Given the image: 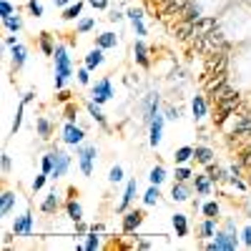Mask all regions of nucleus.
<instances>
[{
	"label": "nucleus",
	"mask_w": 251,
	"mask_h": 251,
	"mask_svg": "<svg viewBox=\"0 0 251 251\" xmlns=\"http://www.w3.org/2000/svg\"><path fill=\"white\" fill-rule=\"evenodd\" d=\"M171 226H174L176 239H186L188 236V216L186 214H174L171 216Z\"/></svg>",
	"instance_id": "nucleus-16"
},
{
	"label": "nucleus",
	"mask_w": 251,
	"mask_h": 251,
	"mask_svg": "<svg viewBox=\"0 0 251 251\" xmlns=\"http://www.w3.org/2000/svg\"><path fill=\"white\" fill-rule=\"evenodd\" d=\"M133 60L138 63L141 68H151V58H149V46L143 40H136L133 43Z\"/></svg>",
	"instance_id": "nucleus-13"
},
{
	"label": "nucleus",
	"mask_w": 251,
	"mask_h": 251,
	"mask_svg": "<svg viewBox=\"0 0 251 251\" xmlns=\"http://www.w3.org/2000/svg\"><path fill=\"white\" fill-rule=\"evenodd\" d=\"M100 231H96V228H91V231L83 236V239H78V241H83V249L86 251H96V249H100V236H98Z\"/></svg>",
	"instance_id": "nucleus-26"
},
{
	"label": "nucleus",
	"mask_w": 251,
	"mask_h": 251,
	"mask_svg": "<svg viewBox=\"0 0 251 251\" xmlns=\"http://www.w3.org/2000/svg\"><path fill=\"white\" fill-rule=\"evenodd\" d=\"M191 116H194L196 123L208 116V106H206V98H203V96H194V98H191Z\"/></svg>",
	"instance_id": "nucleus-15"
},
{
	"label": "nucleus",
	"mask_w": 251,
	"mask_h": 251,
	"mask_svg": "<svg viewBox=\"0 0 251 251\" xmlns=\"http://www.w3.org/2000/svg\"><path fill=\"white\" fill-rule=\"evenodd\" d=\"M163 116H166V121H178L181 111H178V108H174V106H166V108H163Z\"/></svg>",
	"instance_id": "nucleus-46"
},
{
	"label": "nucleus",
	"mask_w": 251,
	"mask_h": 251,
	"mask_svg": "<svg viewBox=\"0 0 251 251\" xmlns=\"http://www.w3.org/2000/svg\"><path fill=\"white\" fill-rule=\"evenodd\" d=\"M3 25H5V30H8V33H20V28H23V20H20V15H18V13H13V15L3 18Z\"/></svg>",
	"instance_id": "nucleus-31"
},
{
	"label": "nucleus",
	"mask_w": 251,
	"mask_h": 251,
	"mask_svg": "<svg viewBox=\"0 0 251 251\" xmlns=\"http://www.w3.org/2000/svg\"><path fill=\"white\" fill-rule=\"evenodd\" d=\"M13 13H15V8H13L10 0H0V18H8Z\"/></svg>",
	"instance_id": "nucleus-44"
},
{
	"label": "nucleus",
	"mask_w": 251,
	"mask_h": 251,
	"mask_svg": "<svg viewBox=\"0 0 251 251\" xmlns=\"http://www.w3.org/2000/svg\"><path fill=\"white\" fill-rule=\"evenodd\" d=\"M15 201H18V194L3 191V196H0V216L8 219V216L13 214V208H15Z\"/></svg>",
	"instance_id": "nucleus-17"
},
{
	"label": "nucleus",
	"mask_w": 251,
	"mask_h": 251,
	"mask_svg": "<svg viewBox=\"0 0 251 251\" xmlns=\"http://www.w3.org/2000/svg\"><path fill=\"white\" fill-rule=\"evenodd\" d=\"M214 149H208V146H194V158L199 161V163H203V166H208V163H214Z\"/></svg>",
	"instance_id": "nucleus-23"
},
{
	"label": "nucleus",
	"mask_w": 251,
	"mask_h": 251,
	"mask_svg": "<svg viewBox=\"0 0 251 251\" xmlns=\"http://www.w3.org/2000/svg\"><path fill=\"white\" fill-rule=\"evenodd\" d=\"M96 158H98V149H96V146H78V169H80L83 176L93 174Z\"/></svg>",
	"instance_id": "nucleus-4"
},
{
	"label": "nucleus",
	"mask_w": 251,
	"mask_h": 251,
	"mask_svg": "<svg viewBox=\"0 0 251 251\" xmlns=\"http://www.w3.org/2000/svg\"><path fill=\"white\" fill-rule=\"evenodd\" d=\"M239 163H241V166H246V169H251V149H246V151L241 153Z\"/></svg>",
	"instance_id": "nucleus-51"
},
{
	"label": "nucleus",
	"mask_w": 251,
	"mask_h": 251,
	"mask_svg": "<svg viewBox=\"0 0 251 251\" xmlns=\"http://www.w3.org/2000/svg\"><path fill=\"white\" fill-rule=\"evenodd\" d=\"M18 43H20L18 33H8V35H5V46H8V48H13V46H18Z\"/></svg>",
	"instance_id": "nucleus-52"
},
{
	"label": "nucleus",
	"mask_w": 251,
	"mask_h": 251,
	"mask_svg": "<svg viewBox=\"0 0 251 251\" xmlns=\"http://www.w3.org/2000/svg\"><path fill=\"white\" fill-rule=\"evenodd\" d=\"M208 176H211V181H226L228 178V171L226 169H221V166H214V163H208V171H206Z\"/></svg>",
	"instance_id": "nucleus-36"
},
{
	"label": "nucleus",
	"mask_w": 251,
	"mask_h": 251,
	"mask_svg": "<svg viewBox=\"0 0 251 251\" xmlns=\"http://www.w3.org/2000/svg\"><path fill=\"white\" fill-rule=\"evenodd\" d=\"M194 158V146H181V149L174 151V161L176 163H188Z\"/></svg>",
	"instance_id": "nucleus-32"
},
{
	"label": "nucleus",
	"mask_w": 251,
	"mask_h": 251,
	"mask_svg": "<svg viewBox=\"0 0 251 251\" xmlns=\"http://www.w3.org/2000/svg\"><path fill=\"white\" fill-rule=\"evenodd\" d=\"M216 221H219V219H203V221L199 224V239H201V241H208V239L216 236V231H219Z\"/></svg>",
	"instance_id": "nucleus-18"
},
{
	"label": "nucleus",
	"mask_w": 251,
	"mask_h": 251,
	"mask_svg": "<svg viewBox=\"0 0 251 251\" xmlns=\"http://www.w3.org/2000/svg\"><path fill=\"white\" fill-rule=\"evenodd\" d=\"M25 60H28V48L23 43H18L10 48V63H13V71H20L25 66Z\"/></svg>",
	"instance_id": "nucleus-14"
},
{
	"label": "nucleus",
	"mask_w": 251,
	"mask_h": 251,
	"mask_svg": "<svg viewBox=\"0 0 251 251\" xmlns=\"http://www.w3.org/2000/svg\"><path fill=\"white\" fill-rule=\"evenodd\" d=\"M96 46H98V48H103V50H111V48H116V46H118V35H116V33H111V30L100 33V35H96Z\"/></svg>",
	"instance_id": "nucleus-22"
},
{
	"label": "nucleus",
	"mask_w": 251,
	"mask_h": 251,
	"mask_svg": "<svg viewBox=\"0 0 251 251\" xmlns=\"http://www.w3.org/2000/svg\"><path fill=\"white\" fill-rule=\"evenodd\" d=\"M111 98H113V80L111 78H100L91 86V100H96L98 106L108 103Z\"/></svg>",
	"instance_id": "nucleus-5"
},
{
	"label": "nucleus",
	"mask_w": 251,
	"mask_h": 251,
	"mask_svg": "<svg viewBox=\"0 0 251 251\" xmlns=\"http://www.w3.org/2000/svg\"><path fill=\"white\" fill-rule=\"evenodd\" d=\"M96 28V18H78V23H75V30L83 35V33H91Z\"/></svg>",
	"instance_id": "nucleus-37"
},
{
	"label": "nucleus",
	"mask_w": 251,
	"mask_h": 251,
	"mask_svg": "<svg viewBox=\"0 0 251 251\" xmlns=\"http://www.w3.org/2000/svg\"><path fill=\"white\" fill-rule=\"evenodd\" d=\"M83 138H86V128L66 121V126H63V143H66V146H80Z\"/></svg>",
	"instance_id": "nucleus-7"
},
{
	"label": "nucleus",
	"mask_w": 251,
	"mask_h": 251,
	"mask_svg": "<svg viewBox=\"0 0 251 251\" xmlns=\"http://www.w3.org/2000/svg\"><path fill=\"white\" fill-rule=\"evenodd\" d=\"M35 128H38V136H40V138H50V133H53V123H50L46 116H40V118L35 121Z\"/></svg>",
	"instance_id": "nucleus-30"
},
{
	"label": "nucleus",
	"mask_w": 251,
	"mask_h": 251,
	"mask_svg": "<svg viewBox=\"0 0 251 251\" xmlns=\"http://www.w3.org/2000/svg\"><path fill=\"white\" fill-rule=\"evenodd\" d=\"M166 178H169V171H166L161 163H158V166H153V169L149 171V181H151V183H156V186H161Z\"/></svg>",
	"instance_id": "nucleus-29"
},
{
	"label": "nucleus",
	"mask_w": 251,
	"mask_h": 251,
	"mask_svg": "<svg viewBox=\"0 0 251 251\" xmlns=\"http://www.w3.org/2000/svg\"><path fill=\"white\" fill-rule=\"evenodd\" d=\"M199 211H201L206 219H219V216H221V206H219V201H203Z\"/></svg>",
	"instance_id": "nucleus-27"
},
{
	"label": "nucleus",
	"mask_w": 251,
	"mask_h": 251,
	"mask_svg": "<svg viewBox=\"0 0 251 251\" xmlns=\"http://www.w3.org/2000/svg\"><path fill=\"white\" fill-rule=\"evenodd\" d=\"M23 116H25V103L20 100V103H18V111H15V118H13V126H10V133H13V136L20 131V123H23Z\"/></svg>",
	"instance_id": "nucleus-35"
},
{
	"label": "nucleus",
	"mask_w": 251,
	"mask_h": 251,
	"mask_svg": "<svg viewBox=\"0 0 251 251\" xmlns=\"http://www.w3.org/2000/svg\"><path fill=\"white\" fill-rule=\"evenodd\" d=\"M60 208V194L58 191H48V196L40 201V211L43 214H55Z\"/></svg>",
	"instance_id": "nucleus-19"
},
{
	"label": "nucleus",
	"mask_w": 251,
	"mask_h": 251,
	"mask_svg": "<svg viewBox=\"0 0 251 251\" xmlns=\"http://www.w3.org/2000/svg\"><path fill=\"white\" fill-rule=\"evenodd\" d=\"M111 20H113V23H118V20H123V13L121 10H111V15H108Z\"/></svg>",
	"instance_id": "nucleus-56"
},
{
	"label": "nucleus",
	"mask_w": 251,
	"mask_h": 251,
	"mask_svg": "<svg viewBox=\"0 0 251 251\" xmlns=\"http://www.w3.org/2000/svg\"><path fill=\"white\" fill-rule=\"evenodd\" d=\"M174 178H176V181H191V178H194V171L188 169L186 163H178V166H176V174H174Z\"/></svg>",
	"instance_id": "nucleus-39"
},
{
	"label": "nucleus",
	"mask_w": 251,
	"mask_h": 251,
	"mask_svg": "<svg viewBox=\"0 0 251 251\" xmlns=\"http://www.w3.org/2000/svg\"><path fill=\"white\" fill-rule=\"evenodd\" d=\"M33 228H35V216H33L30 211H23L20 216H15L13 224H10L13 236H23V239L33 236Z\"/></svg>",
	"instance_id": "nucleus-3"
},
{
	"label": "nucleus",
	"mask_w": 251,
	"mask_h": 251,
	"mask_svg": "<svg viewBox=\"0 0 251 251\" xmlns=\"http://www.w3.org/2000/svg\"><path fill=\"white\" fill-rule=\"evenodd\" d=\"M83 5H86V0H75L73 5H68L63 10V20H78L80 13H83Z\"/></svg>",
	"instance_id": "nucleus-28"
},
{
	"label": "nucleus",
	"mask_w": 251,
	"mask_h": 251,
	"mask_svg": "<svg viewBox=\"0 0 251 251\" xmlns=\"http://www.w3.org/2000/svg\"><path fill=\"white\" fill-rule=\"evenodd\" d=\"M126 18H128L131 23H133V20H143L146 15H143V10H141V8H128V10H126Z\"/></svg>",
	"instance_id": "nucleus-45"
},
{
	"label": "nucleus",
	"mask_w": 251,
	"mask_h": 251,
	"mask_svg": "<svg viewBox=\"0 0 251 251\" xmlns=\"http://www.w3.org/2000/svg\"><path fill=\"white\" fill-rule=\"evenodd\" d=\"M78 83H80V86H91V68L88 66H83L78 71Z\"/></svg>",
	"instance_id": "nucleus-43"
},
{
	"label": "nucleus",
	"mask_w": 251,
	"mask_h": 251,
	"mask_svg": "<svg viewBox=\"0 0 251 251\" xmlns=\"http://www.w3.org/2000/svg\"><path fill=\"white\" fill-rule=\"evenodd\" d=\"M86 108H88V116L100 126V128H108V123H106V116H103V111H100V106H98V103L96 100H88L86 103Z\"/></svg>",
	"instance_id": "nucleus-24"
},
{
	"label": "nucleus",
	"mask_w": 251,
	"mask_h": 251,
	"mask_svg": "<svg viewBox=\"0 0 251 251\" xmlns=\"http://www.w3.org/2000/svg\"><path fill=\"white\" fill-rule=\"evenodd\" d=\"M53 166H55V156H53V151L50 153H43V158H40V171L43 174H53Z\"/></svg>",
	"instance_id": "nucleus-38"
},
{
	"label": "nucleus",
	"mask_w": 251,
	"mask_h": 251,
	"mask_svg": "<svg viewBox=\"0 0 251 251\" xmlns=\"http://www.w3.org/2000/svg\"><path fill=\"white\" fill-rule=\"evenodd\" d=\"M53 3H55L58 8H63V10H66L68 5H73V3H71V0H53Z\"/></svg>",
	"instance_id": "nucleus-57"
},
{
	"label": "nucleus",
	"mask_w": 251,
	"mask_h": 251,
	"mask_svg": "<svg viewBox=\"0 0 251 251\" xmlns=\"http://www.w3.org/2000/svg\"><path fill=\"white\" fill-rule=\"evenodd\" d=\"M188 196H191V186H188V181H176L174 188H171V199L174 201H188Z\"/></svg>",
	"instance_id": "nucleus-21"
},
{
	"label": "nucleus",
	"mask_w": 251,
	"mask_h": 251,
	"mask_svg": "<svg viewBox=\"0 0 251 251\" xmlns=\"http://www.w3.org/2000/svg\"><path fill=\"white\" fill-rule=\"evenodd\" d=\"M75 116H78V113H75V108H73V106H68V108H66V121L75 123Z\"/></svg>",
	"instance_id": "nucleus-53"
},
{
	"label": "nucleus",
	"mask_w": 251,
	"mask_h": 251,
	"mask_svg": "<svg viewBox=\"0 0 251 251\" xmlns=\"http://www.w3.org/2000/svg\"><path fill=\"white\" fill-rule=\"evenodd\" d=\"M103 60H106V55H103V48H91L88 50V55H86V60H83V66H88L91 71L93 68H98V66H103Z\"/></svg>",
	"instance_id": "nucleus-20"
},
{
	"label": "nucleus",
	"mask_w": 251,
	"mask_h": 251,
	"mask_svg": "<svg viewBox=\"0 0 251 251\" xmlns=\"http://www.w3.org/2000/svg\"><path fill=\"white\" fill-rule=\"evenodd\" d=\"M249 178H251V176H249Z\"/></svg>",
	"instance_id": "nucleus-59"
},
{
	"label": "nucleus",
	"mask_w": 251,
	"mask_h": 251,
	"mask_svg": "<svg viewBox=\"0 0 251 251\" xmlns=\"http://www.w3.org/2000/svg\"><path fill=\"white\" fill-rule=\"evenodd\" d=\"M131 25H133V30H136V35H138V38H143L146 33H149V28H146V23H143V20H133Z\"/></svg>",
	"instance_id": "nucleus-47"
},
{
	"label": "nucleus",
	"mask_w": 251,
	"mask_h": 251,
	"mask_svg": "<svg viewBox=\"0 0 251 251\" xmlns=\"http://www.w3.org/2000/svg\"><path fill=\"white\" fill-rule=\"evenodd\" d=\"M20 100H23L25 106H28V103H33V100H35V93H33V91H28V93H23V98H20Z\"/></svg>",
	"instance_id": "nucleus-55"
},
{
	"label": "nucleus",
	"mask_w": 251,
	"mask_h": 251,
	"mask_svg": "<svg viewBox=\"0 0 251 251\" xmlns=\"http://www.w3.org/2000/svg\"><path fill=\"white\" fill-rule=\"evenodd\" d=\"M146 221V214L138 211V208H133V211H123V234H133L136 228Z\"/></svg>",
	"instance_id": "nucleus-9"
},
{
	"label": "nucleus",
	"mask_w": 251,
	"mask_h": 251,
	"mask_svg": "<svg viewBox=\"0 0 251 251\" xmlns=\"http://www.w3.org/2000/svg\"><path fill=\"white\" fill-rule=\"evenodd\" d=\"M48 178H50L48 174H43V171H40V174H38V176L33 178V183H30V188H33V191H40V188H43V186H46V181H48Z\"/></svg>",
	"instance_id": "nucleus-42"
},
{
	"label": "nucleus",
	"mask_w": 251,
	"mask_h": 251,
	"mask_svg": "<svg viewBox=\"0 0 251 251\" xmlns=\"http://www.w3.org/2000/svg\"><path fill=\"white\" fill-rule=\"evenodd\" d=\"M141 106H143V123L149 126V123L161 113V96H158V93H149V96L143 98Z\"/></svg>",
	"instance_id": "nucleus-6"
},
{
	"label": "nucleus",
	"mask_w": 251,
	"mask_h": 251,
	"mask_svg": "<svg viewBox=\"0 0 251 251\" xmlns=\"http://www.w3.org/2000/svg\"><path fill=\"white\" fill-rule=\"evenodd\" d=\"M53 63H55V91H63L66 88L68 78L73 75V60L68 55V46H55V53H53Z\"/></svg>",
	"instance_id": "nucleus-1"
},
{
	"label": "nucleus",
	"mask_w": 251,
	"mask_h": 251,
	"mask_svg": "<svg viewBox=\"0 0 251 251\" xmlns=\"http://www.w3.org/2000/svg\"><path fill=\"white\" fill-rule=\"evenodd\" d=\"M194 188L199 196H211L214 194V181L208 174H194Z\"/></svg>",
	"instance_id": "nucleus-11"
},
{
	"label": "nucleus",
	"mask_w": 251,
	"mask_h": 251,
	"mask_svg": "<svg viewBox=\"0 0 251 251\" xmlns=\"http://www.w3.org/2000/svg\"><path fill=\"white\" fill-rule=\"evenodd\" d=\"M136 249H153V244H151L149 239H138V241H136Z\"/></svg>",
	"instance_id": "nucleus-54"
},
{
	"label": "nucleus",
	"mask_w": 251,
	"mask_h": 251,
	"mask_svg": "<svg viewBox=\"0 0 251 251\" xmlns=\"http://www.w3.org/2000/svg\"><path fill=\"white\" fill-rule=\"evenodd\" d=\"M136 191H138V181L136 178H131L128 183H126V191H123V199H121V203H118V211L123 214V211H128V206L133 203V199H136Z\"/></svg>",
	"instance_id": "nucleus-12"
},
{
	"label": "nucleus",
	"mask_w": 251,
	"mask_h": 251,
	"mask_svg": "<svg viewBox=\"0 0 251 251\" xmlns=\"http://www.w3.org/2000/svg\"><path fill=\"white\" fill-rule=\"evenodd\" d=\"M28 13L33 18H43V3L40 0H28Z\"/></svg>",
	"instance_id": "nucleus-40"
},
{
	"label": "nucleus",
	"mask_w": 251,
	"mask_h": 251,
	"mask_svg": "<svg viewBox=\"0 0 251 251\" xmlns=\"http://www.w3.org/2000/svg\"><path fill=\"white\" fill-rule=\"evenodd\" d=\"M108 181L111 183H121L123 181V166H111V171H108Z\"/></svg>",
	"instance_id": "nucleus-41"
},
{
	"label": "nucleus",
	"mask_w": 251,
	"mask_h": 251,
	"mask_svg": "<svg viewBox=\"0 0 251 251\" xmlns=\"http://www.w3.org/2000/svg\"><path fill=\"white\" fill-rule=\"evenodd\" d=\"M0 169H3V174H10V156H8V151L0 153Z\"/></svg>",
	"instance_id": "nucleus-48"
},
{
	"label": "nucleus",
	"mask_w": 251,
	"mask_h": 251,
	"mask_svg": "<svg viewBox=\"0 0 251 251\" xmlns=\"http://www.w3.org/2000/svg\"><path fill=\"white\" fill-rule=\"evenodd\" d=\"M86 3L96 10H108V0H86Z\"/></svg>",
	"instance_id": "nucleus-49"
},
{
	"label": "nucleus",
	"mask_w": 251,
	"mask_h": 251,
	"mask_svg": "<svg viewBox=\"0 0 251 251\" xmlns=\"http://www.w3.org/2000/svg\"><path fill=\"white\" fill-rule=\"evenodd\" d=\"M163 126H166V116H163V113H158V116L149 123V146H151V149L161 146V141H163Z\"/></svg>",
	"instance_id": "nucleus-8"
},
{
	"label": "nucleus",
	"mask_w": 251,
	"mask_h": 251,
	"mask_svg": "<svg viewBox=\"0 0 251 251\" xmlns=\"http://www.w3.org/2000/svg\"><path fill=\"white\" fill-rule=\"evenodd\" d=\"M38 46H40V50H43V55H50V58H53L55 46H53V40H50V33H40V38H38Z\"/></svg>",
	"instance_id": "nucleus-33"
},
{
	"label": "nucleus",
	"mask_w": 251,
	"mask_h": 251,
	"mask_svg": "<svg viewBox=\"0 0 251 251\" xmlns=\"http://www.w3.org/2000/svg\"><path fill=\"white\" fill-rule=\"evenodd\" d=\"M249 219H251V208H249Z\"/></svg>",
	"instance_id": "nucleus-58"
},
{
	"label": "nucleus",
	"mask_w": 251,
	"mask_h": 251,
	"mask_svg": "<svg viewBox=\"0 0 251 251\" xmlns=\"http://www.w3.org/2000/svg\"><path fill=\"white\" fill-rule=\"evenodd\" d=\"M241 244H244L246 249H251V226H246L244 231H241Z\"/></svg>",
	"instance_id": "nucleus-50"
},
{
	"label": "nucleus",
	"mask_w": 251,
	"mask_h": 251,
	"mask_svg": "<svg viewBox=\"0 0 251 251\" xmlns=\"http://www.w3.org/2000/svg\"><path fill=\"white\" fill-rule=\"evenodd\" d=\"M66 214H68V219H71L73 224H78V221H83V206H80L75 199H68V201H66Z\"/></svg>",
	"instance_id": "nucleus-25"
},
{
	"label": "nucleus",
	"mask_w": 251,
	"mask_h": 251,
	"mask_svg": "<svg viewBox=\"0 0 251 251\" xmlns=\"http://www.w3.org/2000/svg\"><path fill=\"white\" fill-rule=\"evenodd\" d=\"M158 201H161V191H158V186H156V183H151V186H149V191L143 194V203H146V206H156Z\"/></svg>",
	"instance_id": "nucleus-34"
},
{
	"label": "nucleus",
	"mask_w": 251,
	"mask_h": 251,
	"mask_svg": "<svg viewBox=\"0 0 251 251\" xmlns=\"http://www.w3.org/2000/svg\"><path fill=\"white\" fill-rule=\"evenodd\" d=\"M239 246H241V239L236 236V231H231V228L216 231V236L211 241H203V249H208V251H236Z\"/></svg>",
	"instance_id": "nucleus-2"
},
{
	"label": "nucleus",
	"mask_w": 251,
	"mask_h": 251,
	"mask_svg": "<svg viewBox=\"0 0 251 251\" xmlns=\"http://www.w3.org/2000/svg\"><path fill=\"white\" fill-rule=\"evenodd\" d=\"M53 156H55V166H53V174H50V178H63L68 171H71V156L66 153V151H53Z\"/></svg>",
	"instance_id": "nucleus-10"
}]
</instances>
